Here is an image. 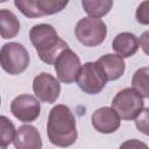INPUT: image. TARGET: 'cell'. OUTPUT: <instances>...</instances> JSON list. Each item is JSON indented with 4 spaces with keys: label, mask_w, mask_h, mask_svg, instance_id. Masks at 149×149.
Segmentation results:
<instances>
[{
    "label": "cell",
    "mask_w": 149,
    "mask_h": 149,
    "mask_svg": "<svg viewBox=\"0 0 149 149\" xmlns=\"http://www.w3.org/2000/svg\"><path fill=\"white\" fill-rule=\"evenodd\" d=\"M47 133L49 141L56 147L66 148L76 142L78 137L76 118L68 106L56 105L50 109Z\"/></svg>",
    "instance_id": "6da1fadb"
},
{
    "label": "cell",
    "mask_w": 149,
    "mask_h": 149,
    "mask_svg": "<svg viewBox=\"0 0 149 149\" xmlns=\"http://www.w3.org/2000/svg\"><path fill=\"white\" fill-rule=\"evenodd\" d=\"M29 38L40 59L45 64H54L58 55L69 48L68 43L58 36L55 28L47 23L34 26L29 31Z\"/></svg>",
    "instance_id": "7a4b0ae2"
},
{
    "label": "cell",
    "mask_w": 149,
    "mask_h": 149,
    "mask_svg": "<svg viewBox=\"0 0 149 149\" xmlns=\"http://www.w3.org/2000/svg\"><path fill=\"white\" fill-rule=\"evenodd\" d=\"M28 50L17 42H10L0 49V66L9 74H20L29 66Z\"/></svg>",
    "instance_id": "3957f363"
},
{
    "label": "cell",
    "mask_w": 149,
    "mask_h": 149,
    "mask_svg": "<svg viewBox=\"0 0 149 149\" xmlns=\"http://www.w3.org/2000/svg\"><path fill=\"white\" fill-rule=\"evenodd\" d=\"M111 108L118 114L120 120L130 121L143 111L144 100L132 87H126L115 94Z\"/></svg>",
    "instance_id": "277c9868"
},
{
    "label": "cell",
    "mask_w": 149,
    "mask_h": 149,
    "mask_svg": "<svg viewBox=\"0 0 149 149\" xmlns=\"http://www.w3.org/2000/svg\"><path fill=\"white\" fill-rule=\"evenodd\" d=\"M74 34L77 40L83 45L97 47L105 41L107 28L102 20L87 16L77 22Z\"/></svg>",
    "instance_id": "5b68a950"
},
{
    "label": "cell",
    "mask_w": 149,
    "mask_h": 149,
    "mask_svg": "<svg viewBox=\"0 0 149 149\" xmlns=\"http://www.w3.org/2000/svg\"><path fill=\"white\" fill-rule=\"evenodd\" d=\"M68 1L61 0H15L16 8L27 17L35 19L44 15H51L63 10Z\"/></svg>",
    "instance_id": "8992f818"
},
{
    "label": "cell",
    "mask_w": 149,
    "mask_h": 149,
    "mask_svg": "<svg viewBox=\"0 0 149 149\" xmlns=\"http://www.w3.org/2000/svg\"><path fill=\"white\" fill-rule=\"evenodd\" d=\"M79 88L87 94L100 93L106 86V78L104 77L101 70L94 62H87L80 66L76 79Z\"/></svg>",
    "instance_id": "52a82bcc"
},
{
    "label": "cell",
    "mask_w": 149,
    "mask_h": 149,
    "mask_svg": "<svg viewBox=\"0 0 149 149\" xmlns=\"http://www.w3.org/2000/svg\"><path fill=\"white\" fill-rule=\"evenodd\" d=\"M54 66L58 79L62 83L71 84L76 81L81 64L79 57L74 54V51L68 48L58 55L54 63Z\"/></svg>",
    "instance_id": "ba28073f"
},
{
    "label": "cell",
    "mask_w": 149,
    "mask_h": 149,
    "mask_svg": "<svg viewBox=\"0 0 149 149\" xmlns=\"http://www.w3.org/2000/svg\"><path fill=\"white\" fill-rule=\"evenodd\" d=\"M33 91L37 100L54 104L61 94V84L52 74L41 72L33 80Z\"/></svg>",
    "instance_id": "9c48e42d"
},
{
    "label": "cell",
    "mask_w": 149,
    "mask_h": 149,
    "mask_svg": "<svg viewBox=\"0 0 149 149\" xmlns=\"http://www.w3.org/2000/svg\"><path fill=\"white\" fill-rule=\"evenodd\" d=\"M12 114L22 122L35 121L41 113L40 101L30 94H20L13 99L10 104Z\"/></svg>",
    "instance_id": "30bf717a"
},
{
    "label": "cell",
    "mask_w": 149,
    "mask_h": 149,
    "mask_svg": "<svg viewBox=\"0 0 149 149\" xmlns=\"http://www.w3.org/2000/svg\"><path fill=\"white\" fill-rule=\"evenodd\" d=\"M93 128L102 134H111L119 129L120 118L111 107H100L91 116Z\"/></svg>",
    "instance_id": "8fae6325"
},
{
    "label": "cell",
    "mask_w": 149,
    "mask_h": 149,
    "mask_svg": "<svg viewBox=\"0 0 149 149\" xmlns=\"http://www.w3.org/2000/svg\"><path fill=\"white\" fill-rule=\"evenodd\" d=\"M13 144L15 149H42L41 134L36 127L23 125L16 129Z\"/></svg>",
    "instance_id": "7c38bea8"
},
{
    "label": "cell",
    "mask_w": 149,
    "mask_h": 149,
    "mask_svg": "<svg viewBox=\"0 0 149 149\" xmlns=\"http://www.w3.org/2000/svg\"><path fill=\"white\" fill-rule=\"evenodd\" d=\"M107 81L119 79L126 69L125 61L114 54H106L95 62Z\"/></svg>",
    "instance_id": "4fadbf2b"
},
{
    "label": "cell",
    "mask_w": 149,
    "mask_h": 149,
    "mask_svg": "<svg viewBox=\"0 0 149 149\" xmlns=\"http://www.w3.org/2000/svg\"><path fill=\"white\" fill-rule=\"evenodd\" d=\"M112 47L116 52V55L123 59V58L132 57L133 55L136 54L140 47V42L134 34L125 31V33L118 34L114 37Z\"/></svg>",
    "instance_id": "5bb4252c"
},
{
    "label": "cell",
    "mask_w": 149,
    "mask_h": 149,
    "mask_svg": "<svg viewBox=\"0 0 149 149\" xmlns=\"http://www.w3.org/2000/svg\"><path fill=\"white\" fill-rule=\"evenodd\" d=\"M21 24L16 15L9 9H0V36L5 40L15 37L20 31Z\"/></svg>",
    "instance_id": "9a60e30c"
},
{
    "label": "cell",
    "mask_w": 149,
    "mask_h": 149,
    "mask_svg": "<svg viewBox=\"0 0 149 149\" xmlns=\"http://www.w3.org/2000/svg\"><path fill=\"white\" fill-rule=\"evenodd\" d=\"M81 6L84 10L90 15V17L100 19L105 16L113 7V1L111 0H83Z\"/></svg>",
    "instance_id": "2e32d148"
},
{
    "label": "cell",
    "mask_w": 149,
    "mask_h": 149,
    "mask_svg": "<svg viewBox=\"0 0 149 149\" xmlns=\"http://www.w3.org/2000/svg\"><path fill=\"white\" fill-rule=\"evenodd\" d=\"M148 74H149V69L147 66H144V68L136 70V72L133 76V79H132V88L136 93H139L143 99H147L149 97Z\"/></svg>",
    "instance_id": "e0dca14e"
},
{
    "label": "cell",
    "mask_w": 149,
    "mask_h": 149,
    "mask_svg": "<svg viewBox=\"0 0 149 149\" xmlns=\"http://www.w3.org/2000/svg\"><path fill=\"white\" fill-rule=\"evenodd\" d=\"M15 127L13 122L5 115H0V146L7 147L14 140Z\"/></svg>",
    "instance_id": "ac0fdd59"
},
{
    "label": "cell",
    "mask_w": 149,
    "mask_h": 149,
    "mask_svg": "<svg viewBox=\"0 0 149 149\" xmlns=\"http://www.w3.org/2000/svg\"><path fill=\"white\" fill-rule=\"evenodd\" d=\"M136 20L142 24L149 23V2L143 1L136 9Z\"/></svg>",
    "instance_id": "d6986e66"
},
{
    "label": "cell",
    "mask_w": 149,
    "mask_h": 149,
    "mask_svg": "<svg viewBox=\"0 0 149 149\" xmlns=\"http://www.w3.org/2000/svg\"><path fill=\"white\" fill-rule=\"evenodd\" d=\"M135 123L139 130L143 132L146 135L148 134V108H143V111L135 118Z\"/></svg>",
    "instance_id": "ffe728a7"
},
{
    "label": "cell",
    "mask_w": 149,
    "mask_h": 149,
    "mask_svg": "<svg viewBox=\"0 0 149 149\" xmlns=\"http://www.w3.org/2000/svg\"><path fill=\"white\" fill-rule=\"evenodd\" d=\"M119 149H148V146L140 140L132 139V140H127L123 143H121Z\"/></svg>",
    "instance_id": "44dd1931"
},
{
    "label": "cell",
    "mask_w": 149,
    "mask_h": 149,
    "mask_svg": "<svg viewBox=\"0 0 149 149\" xmlns=\"http://www.w3.org/2000/svg\"><path fill=\"white\" fill-rule=\"evenodd\" d=\"M0 149H7V147H2V146H0Z\"/></svg>",
    "instance_id": "7402d4cb"
},
{
    "label": "cell",
    "mask_w": 149,
    "mask_h": 149,
    "mask_svg": "<svg viewBox=\"0 0 149 149\" xmlns=\"http://www.w3.org/2000/svg\"><path fill=\"white\" fill-rule=\"evenodd\" d=\"M0 104H1V98H0Z\"/></svg>",
    "instance_id": "603a6c76"
}]
</instances>
